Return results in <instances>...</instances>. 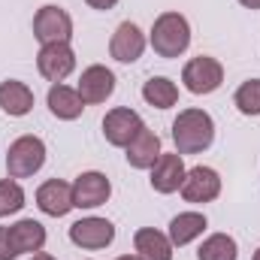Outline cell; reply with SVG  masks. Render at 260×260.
I'll use <instances>...</instances> for the list:
<instances>
[{
    "label": "cell",
    "mask_w": 260,
    "mask_h": 260,
    "mask_svg": "<svg viewBox=\"0 0 260 260\" xmlns=\"http://www.w3.org/2000/svg\"><path fill=\"white\" fill-rule=\"evenodd\" d=\"M148 46L160 58H182L191 46V21L182 12H160L148 30Z\"/></svg>",
    "instance_id": "6da1fadb"
},
{
    "label": "cell",
    "mask_w": 260,
    "mask_h": 260,
    "mask_svg": "<svg viewBox=\"0 0 260 260\" xmlns=\"http://www.w3.org/2000/svg\"><path fill=\"white\" fill-rule=\"evenodd\" d=\"M215 142V121L206 109H182L173 121V145L179 154H200Z\"/></svg>",
    "instance_id": "7a4b0ae2"
},
{
    "label": "cell",
    "mask_w": 260,
    "mask_h": 260,
    "mask_svg": "<svg viewBox=\"0 0 260 260\" xmlns=\"http://www.w3.org/2000/svg\"><path fill=\"white\" fill-rule=\"evenodd\" d=\"M46 164V142L34 133H24L6 148V173L9 179H30Z\"/></svg>",
    "instance_id": "3957f363"
},
{
    "label": "cell",
    "mask_w": 260,
    "mask_h": 260,
    "mask_svg": "<svg viewBox=\"0 0 260 260\" xmlns=\"http://www.w3.org/2000/svg\"><path fill=\"white\" fill-rule=\"evenodd\" d=\"M182 85L191 94H197V97L215 94L224 85V67L212 55H197V58H191L188 64L182 67Z\"/></svg>",
    "instance_id": "277c9868"
},
{
    "label": "cell",
    "mask_w": 260,
    "mask_h": 260,
    "mask_svg": "<svg viewBox=\"0 0 260 260\" xmlns=\"http://www.w3.org/2000/svg\"><path fill=\"white\" fill-rule=\"evenodd\" d=\"M70 242L76 248H85V251H100V248H109L115 242V224L109 218H100V215H88V218H79L70 224Z\"/></svg>",
    "instance_id": "5b68a950"
},
{
    "label": "cell",
    "mask_w": 260,
    "mask_h": 260,
    "mask_svg": "<svg viewBox=\"0 0 260 260\" xmlns=\"http://www.w3.org/2000/svg\"><path fill=\"white\" fill-rule=\"evenodd\" d=\"M34 37L40 40V46H52V43H70L73 40V18L64 6L46 3L37 9L34 15Z\"/></svg>",
    "instance_id": "8992f818"
},
{
    "label": "cell",
    "mask_w": 260,
    "mask_h": 260,
    "mask_svg": "<svg viewBox=\"0 0 260 260\" xmlns=\"http://www.w3.org/2000/svg\"><path fill=\"white\" fill-rule=\"evenodd\" d=\"M179 194L185 203H194V206H206V203H215L221 197V176L218 170L212 167H191L185 173V182L179 188Z\"/></svg>",
    "instance_id": "52a82bcc"
},
{
    "label": "cell",
    "mask_w": 260,
    "mask_h": 260,
    "mask_svg": "<svg viewBox=\"0 0 260 260\" xmlns=\"http://www.w3.org/2000/svg\"><path fill=\"white\" fill-rule=\"evenodd\" d=\"M37 70L46 82L61 85L67 76L76 70V52L70 43H52V46H40L37 52Z\"/></svg>",
    "instance_id": "ba28073f"
},
{
    "label": "cell",
    "mask_w": 260,
    "mask_h": 260,
    "mask_svg": "<svg viewBox=\"0 0 260 260\" xmlns=\"http://www.w3.org/2000/svg\"><path fill=\"white\" fill-rule=\"evenodd\" d=\"M112 197V182L106 179V173L100 170H88V173H79L76 182H73V203L76 209H100L106 206Z\"/></svg>",
    "instance_id": "9c48e42d"
},
{
    "label": "cell",
    "mask_w": 260,
    "mask_h": 260,
    "mask_svg": "<svg viewBox=\"0 0 260 260\" xmlns=\"http://www.w3.org/2000/svg\"><path fill=\"white\" fill-rule=\"evenodd\" d=\"M142 127H145L142 115H139L136 109H130V106H115V109H109L106 118H103V136H106V142L115 145V148H127L130 142H133V136Z\"/></svg>",
    "instance_id": "30bf717a"
},
{
    "label": "cell",
    "mask_w": 260,
    "mask_h": 260,
    "mask_svg": "<svg viewBox=\"0 0 260 260\" xmlns=\"http://www.w3.org/2000/svg\"><path fill=\"white\" fill-rule=\"evenodd\" d=\"M79 97L85 100V106H100L115 94V73L103 64H91L82 70L79 85H76Z\"/></svg>",
    "instance_id": "8fae6325"
},
{
    "label": "cell",
    "mask_w": 260,
    "mask_h": 260,
    "mask_svg": "<svg viewBox=\"0 0 260 260\" xmlns=\"http://www.w3.org/2000/svg\"><path fill=\"white\" fill-rule=\"evenodd\" d=\"M145 46H148V40H145L142 27L136 21H121L112 34V40H109V55L118 64H136L142 58Z\"/></svg>",
    "instance_id": "7c38bea8"
},
{
    "label": "cell",
    "mask_w": 260,
    "mask_h": 260,
    "mask_svg": "<svg viewBox=\"0 0 260 260\" xmlns=\"http://www.w3.org/2000/svg\"><path fill=\"white\" fill-rule=\"evenodd\" d=\"M151 176H148V185L157 191V194H176L179 188H182V182H185V160H182V154L179 151H164L160 157H157V164L148 170Z\"/></svg>",
    "instance_id": "4fadbf2b"
},
{
    "label": "cell",
    "mask_w": 260,
    "mask_h": 260,
    "mask_svg": "<svg viewBox=\"0 0 260 260\" xmlns=\"http://www.w3.org/2000/svg\"><path fill=\"white\" fill-rule=\"evenodd\" d=\"M37 209L43 212V215H49V218H64L67 212H73L76 209V203H73V185L64 182V179H49V182H43L40 188H37Z\"/></svg>",
    "instance_id": "5bb4252c"
},
{
    "label": "cell",
    "mask_w": 260,
    "mask_h": 260,
    "mask_svg": "<svg viewBox=\"0 0 260 260\" xmlns=\"http://www.w3.org/2000/svg\"><path fill=\"white\" fill-rule=\"evenodd\" d=\"M6 233H9V245H12L15 257L43 251V248H46V239H49L46 227H43L40 221H34V218H21V221L9 224Z\"/></svg>",
    "instance_id": "9a60e30c"
},
{
    "label": "cell",
    "mask_w": 260,
    "mask_h": 260,
    "mask_svg": "<svg viewBox=\"0 0 260 260\" xmlns=\"http://www.w3.org/2000/svg\"><path fill=\"white\" fill-rule=\"evenodd\" d=\"M160 154H164L160 136H157L154 130H148V127L139 130V133L133 136V142L124 148V157H127V164L133 167V170H151V167L157 164Z\"/></svg>",
    "instance_id": "2e32d148"
},
{
    "label": "cell",
    "mask_w": 260,
    "mask_h": 260,
    "mask_svg": "<svg viewBox=\"0 0 260 260\" xmlns=\"http://www.w3.org/2000/svg\"><path fill=\"white\" fill-rule=\"evenodd\" d=\"M133 251L139 260H173L176 245L170 242L167 233H160L154 227H139L133 233Z\"/></svg>",
    "instance_id": "e0dca14e"
},
{
    "label": "cell",
    "mask_w": 260,
    "mask_h": 260,
    "mask_svg": "<svg viewBox=\"0 0 260 260\" xmlns=\"http://www.w3.org/2000/svg\"><path fill=\"white\" fill-rule=\"evenodd\" d=\"M46 103H49V112H52L58 121H76V118H82V112H85V100L79 97V91L70 88V85H64V82L49 88Z\"/></svg>",
    "instance_id": "ac0fdd59"
},
{
    "label": "cell",
    "mask_w": 260,
    "mask_h": 260,
    "mask_svg": "<svg viewBox=\"0 0 260 260\" xmlns=\"http://www.w3.org/2000/svg\"><path fill=\"white\" fill-rule=\"evenodd\" d=\"M0 109L9 118H24L34 109V91L30 85L18 82V79H6L0 82Z\"/></svg>",
    "instance_id": "d6986e66"
},
{
    "label": "cell",
    "mask_w": 260,
    "mask_h": 260,
    "mask_svg": "<svg viewBox=\"0 0 260 260\" xmlns=\"http://www.w3.org/2000/svg\"><path fill=\"white\" fill-rule=\"evenodd\" d=\"M206 227H209V221H206L203 212H179V215L170 221L167 236H170V242H173L176 248H185V245H191L194 239H200V236L206 233Z\"/></svg>",
    "instance_id": "ffe728a7"
},
{
    "label": "cell",
    "mask_w": 260,
    "mask_h": 260,
    "mask_svg": "<svg viewBox=\"0 0 260 260\" xmlns=\"http://www.w3.org/2000/svg\"><path fill=\"white\" fill-rule=\"evenodd\" d=\"M142 100L154 109H173L179 103V85L167 76H151L142 85Z\"/></svg>",
    "instance_id": "44dd1931"
},
{
    "label": "cell",
    "mask_w": 260,
    "mask_h": 260,
    "mask_svg": "<svg viewBox=\"0 0 260 260\" xmlns=\"http://www.w3.org/2000/svg\"><path fill=\"white\" fill-rule=\"evenodd\" d=\"M197 260H239V245L230 233H212L200 242Z\"/></svg>",
    "instance_id": "7402d4cb"
},
{
    "label": "cell",
    "mask_w": 260,
    "mask_h": 260,
    "mask_svg": "<svg viewBox=\"0 0 260 260\" xmlns=\"http://www.w3.org/2000/svg\"><path fill=\"white\" fill-rule=\"evenodd\" d=\"M24 188L18 185V179H0V218H9V215H18L24 209Z\"/></svg>",
    "instance_id": "603a6c76"
},
{
    "label": "cell",
    "mask_w": 260,
    "mask_h": 260,
    "mask_svg": "<svg viewBox=\"0 0 260 260\" xmlns=\"http://www.w3.org/2000/svg\"><path fill=\"white\" fill-rule=\"evenodd\" d=\"M233 106H236L242 115L257 118L260 115V79H248V82H242V85L236 88V94H233Z\"/></svg>",
    "instance_id": "cb8c5ba5"
},
{
    "label": "cell",
    "mask_w": 260,
    "mask_h": 260,
    "mask_svg": "<svg viewBox=\"0 0 260 260\" xmlns=\"http://www.w3.org/2000/svg\"><path fill=\"white\" fill-rule=\"evenodd\" d=\"M0 260H15V251H12V245H9L6 227H0Z\"/></svg>",
    "instance_id": "d4e9b609"
},
{
    "label": "cell",
    "mask_w": 260,
    "mask_h": 260,
    "mask_svg": "<svg viewBox=\"0 0 260 260\" xmlns=\"http://www.w3.org/2000/svg\"><path fill=\"white\" fill-rule=\"evenodd\" d=\"M91 9H97V12H109V9H115L118 6V0H85Z\"/></svg>",
    "instance_id": "484cf974"
},
{
    "label": "cell",
    "mask_w": 260,
    "mask_h": 260,
    "mask_svg": "<svg viewBox=\"0 0 260 260\" xmlns=\"http://www.w3.org/2000/svg\"><path fill=\"white\" fill-rule=\"evenodd\" d=\"M239 6H245V9H260V0H236Z\"/></svg>",
    "instance_id": "4316f807"
},
{
    "label": "cell",
    "mask_w": 260,
    "mask_h": 260,
    "mask_svg": "<svg viewBox=\"0 0 260 260\" xmlns=\"http://www.w3.org/2000/svg\"><path fill=\"white\" fill-rule=\"evenodd\" d=\"M30 260H58V257H52V254H46V251H37V254H30Z\"/></svg>",
    "instance_id": "83f0119b"
},
{
    "label": "cell",
    "mask_w": 260,
    "mask_h": 260,
    "mask_svg": "<svg viewBox=\"0 0 260 260\" xmlns=\"http://www.w3.org/2000/svg\"><path fill=\"white\" fill-rule=\"evenodd\" d=\"M115 260H139L136 254H121V257H115Z\"/></svg>",
    "instance_id": "f1b7e54d"
},
{
    "label": "cell",
    "mask_w": 260,
    "mask_h": 260,
    "mask_svg": "<svg viewBox=\"0 0 260 260\" xmlns=\"http://www.w3.org/2000/svg\"><path fill=\"white\" fill-rule=\"evenodd\" d=\"M251 260H260V248H257V251H254V257H251Z\"/></svg>",
    "instance_id": "f546056e"
}]
</instances>
